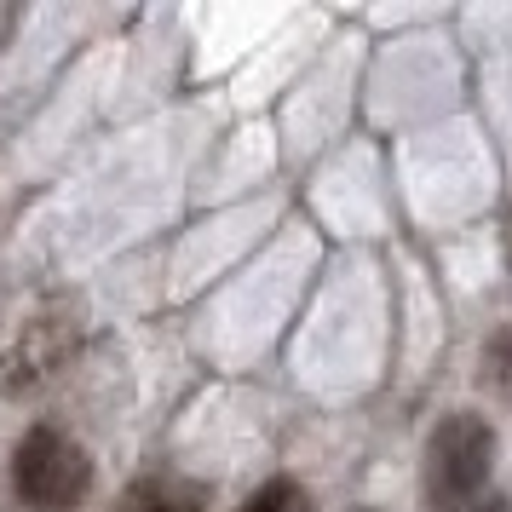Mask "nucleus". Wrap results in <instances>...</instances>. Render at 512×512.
Instances as JSON below:
<instances>
[{"label":"nucleus","mask_w":512,"mask_h":512,"mask_svg":"<svg viewBox=\"0 0 512 512\" xmlns=\"http://www.w3.org/2000/svg\"><path fill=\"white\" fill-rule=\"evenodd\" d=\"M242 512H317L311 507V489L300 478H265V484L242 501Z\"/></svg>","instance_id":"5"},{"label":"nucleus","mask_w":512,"mask_h":512,"mask_svg":"<svg viewBox=\"0 0 512 512\" xmlns=\"http://www.w3.org/2000/svg\"><path fill=\"white\" fill-rule=\"evenodd\" d=\"M12 489L35 512H75L93 489V461L58 426H35L12 455Z\"/></svg>","instance_id":"2"},{"label":"nucleus","mask_w":512,"mask_h":512,"mask_svg":"<svg viewBox=\"0 0 512 512\" xmlns=\"http://www.w3.org/2000/svg\"><path fill=\"white\" fill-rule=\"evenodd\" d=\"M495 466V432L484 415H443L426 438V507L432 512H472Z\"/></svg>","instance_id":"1"},{"label":"nucleus","mask_w":512,"mask_h":512,"mask_svg":"<svg viewBox=\"0 0 512 512\" xmlns=\"http://www.w3.org/2000/svg\"><path fill=\"white\" fill-rule=\"evenodd\" d=\"M472 512H512V501H507V495H489V501H478Z\"/></svg>","instance_id":"6"},{"label":"nucleus","mask_w":512,"mask_h":512,"mask_svg":"<svg viewBox=\"0 0 512 512\" xmlns=\"http://www.w3.org/2000/svg\"><path fill=\"white\" fill-rule=\"evenodd\" d=\"M81 351V311L75 305H47L35 311L18 340L0 351V392L6 397H35L41 386H52L58 374L75 363Z\"/></svg>","instance_id":"3"},{"label":"nucleus","mask_w":512,"mask_h":512,"mask_svg":"<svg viewBox=\"0 0 512 512\" xmlns=\"http://www.w3.org/2000/svg\"><path fill=\"white\" fill-rule=\"evenodd\" d=\"M121 512H208V489L173 472H150L121 489Z\"/></svg>","instance_id":"4"}]
</instances>
